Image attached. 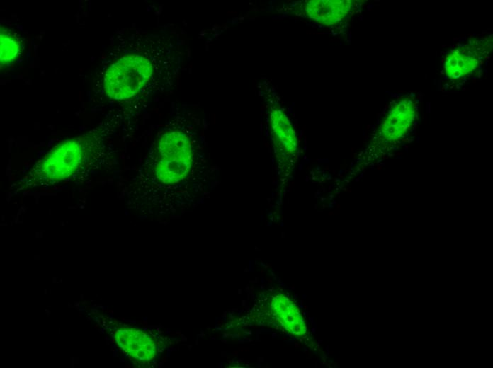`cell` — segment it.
Returning a JSON list of instances; mask_svg holds the SVG:
<instances>
[{
    "mask_svg": "<svg viewBox=\"0 0 493 368\" xmlns=\"http://www.w3.org/2000/svg\"><path fill=\"white\" fill-rule=\"evenodd\" d=\"M154 66L151 61L137 54L120 58L106 71L104 88L114 100H125L138 93L149 81Z\"/></svg>",
    "mask_w": 493,
    "mask_h": 368,
    "instance_id": "6da1fadb",
    "label": "cell"
},
{
    "mask_svg": "<svg viewBox=\"0 0 493 368\" xmlns=\"http://www.w3.org/2000/svg\"><path fill=\"white\" fill-rule=\"evenodd\" d=\"M416 105L411 96L399 98L393 101L383 122L379 127L380 139L387 144L400 140L414 122Z\"/></svg>",
    "mask_w": 493,
    "mask_h": 368,
    "instance_id": "7a4b0ae2",
    "label": "cell"
},
{
    "mask_svg": "<svg viewBox=\"0 0 493 368\" xmlns=\"http://www.w3.org/2000/svg\"><path fill=\"white\" fill-rule=\"evenodd\" d=\"M81 159V145L76 139L64 143L50 154L43 162L49 179H62L76 167Z\"/></svg>",
    "mask_w": 493,
    "mask_h": 368,
    "instance_id": "3957f363",
    "label": "cell"
},
{
    "mask_svg": "<svg viewBox=\"0 0 493 368\" xmlns=\"http://www.w3.org/2000/svg\"><path fill=\"white\" fill-rule=\"evenodd\" d=\"M115 338L120 347L139 362L145 363L156 355L155 343L142 330L123 328L115 332Z\"/></svg>",
    "mask_w": 493,
    "mask_h": 368,
    "instance_id": "277c9868",
    "label": "cell"
},
{
    "mask_svg": "<svg viewBox=\"0 0 493 368\" xmlns=\"http://www.w3.org/2000/svg\"><path fill=\"white\" fill-rule=\"evenodd\" d=\"M351 2V1H309L305 4V11L312 20L326 25H332L346 19L352 9Z\"/></svg>",
    "mask_w": 493,
    "mask_h": 368,
    "instance_id": "5b68a950",
    "label": "cell"
},
{
    "mask_svg": "<svg viewBox=\"0 0 493 368\" xmlns=\"http://www.w3.org/2000/svg\"><path fill=\"white\" fill-rule=\"evenodd\" d=\"M469 46L450 50L443 60L445 73L450 79L469 76L479 65V54Z\"/></svg>",
    "mask_w": 493,
    "mask_h": 368,
    "instance_id": "8992f818",
    "label": "cell"
},
{
    "mask_svg": "<svg viewBox=\"0 0 493 368\" xmlns=\"http://www.w3.org/2000/svg\"><path fill=\"white\" fill-rule=\"evenodd\" d=\"M271 123L272 135L278 149L285 156H294L297 151L295 132L286 116L279 108H272Z\"/></svg>",
    "mask_w": 493,
    "mask_h": 368,
    "instance_id": "52a82bcc",
    "label": "cell"
},
{
    "mask_svg": "<svg viewBox=\"0 0 493 368\" xmlns=\"http://www.w3.org/2000/svg\"><path fill=\"white\" fill-rule=\"evenodd\" d=\"M19 45L18 42L8 34L1 33V63L6 64L12 61L18 55Z\"/></svg>",
    "mask_w": 493,
    "mask_h": 368,
    "instance_id": "ba28073f",
    "label": "cell"
}]
</instances>
